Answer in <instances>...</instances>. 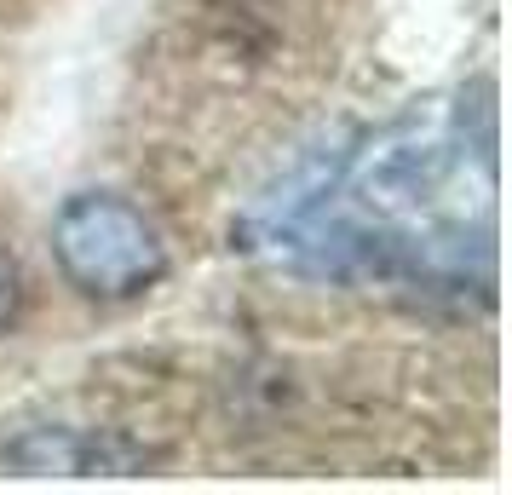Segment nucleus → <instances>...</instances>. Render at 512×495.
<instances>
[{
    "mask_svg": "<svg viewBox=\"0 0 512 495\" xmlns=\"http://www.w3.org/2000/svg\"><path fill=\"white\" fill-rule=\"evenodd\" d=\"M52 254L64 283L87 300H139L167 277V242L156 225L110 190H81L52 219Z\"/></svg>",
    "mask_w": 512,
    "mask_h": 495,
    "instance_id": "obj_1",
    "label": "nucleus"
},
{
    "mask_svg": "<svg viewBox=\"0 0 512 495\" xmlns=\"http://www.w3.org/2000/svg\"><path fill=\"white\" fill-rule=\"evenodd\" d=\"M18 306H24V271H18V260L0 248V329H12Z\"/></svg>",
    "mask_w": 512,
    "mask_h": 495,
    "instance_id": "obj_2",
    "label": "nucleus"
}]
</instances>
